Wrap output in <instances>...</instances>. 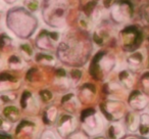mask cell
I'll return each mask as SVG.
<instances>
[{"label": "cell", "instance_id": "cell-1", "mask_svg": "<svg viewBox=\"0 0 149 139\" xmlns=\"http://www.w3.org/2000/svg\"><path fill=\"white\" fill-rule=\"evenodd\" d=\"M82 127L88 135L94 136V135L100 134L104 130L105 121H104L103 117L98 112L90 114L84 119Z\"/></svg>", "mask_w": 149, "mask_h": 139}, {"label": "cell", "instance_id": "cell-2", "mask_svg": "<svg viewBox=\"0 0 149 139\" xmlns=\"http://www.w3.org/2000/svg\"><path fill=\"white\" fill-rule=\"evenodd\" d=\"M57 132L62 138H68L77 127V120L72 115H63L57 122Z\"/></svg>", "mask_w": 149, "mask_h": 139}, {"label": "cell", "instance_id": "cell-3", "mask_svg": "<svg viewBox=\"0 0 149 139\" xmlns=\"http://www.w3.org/2000/svg\"><path fill=\"white\" fill-rule=\"evenodd\" d=\"M106 112L109 114L110 118L118 120L123 116V105L118 102H109L106 104Z\"/></svg>", "mask_w": 149, "mask_h": 139}, {"label": "cell", "instance_id": "cell-4", "mask_svg": "<svg viewBox=\"0 0 149 139\" xmlns=\"http://www.w3.org/2000/svg\"><path fill=\"white\" fill-rule=\"evenodd\" d=\"M147 103H148V99L141 93H136L130 99L131 106L135 110H143L146 108Z\"/></svg>", "mask_w": 149, "mask_h": 139}, {"label": "cell", "instance_id": "cell-5", "mask_svg": "<svg viewBox=\"0 0 149 139\" xmlns=\"http://www.w3.org/2000/svg\"><path fill=\"white\" fill-rule=\"evenodd\" d=\"M125 135V127L120 123H113L108 128L109 139H120Z\"/></svg>", "mask_w": 149, "mask_h": 139}, {"label": "cell", "instance_id": "cell-6", "mask_svg": "<svg viewBox=\"0 0 149 139\" xmlns=\"http://www.w3.org/2000/svg\"><path fill=\"white\" fill-rule=\"evenodd\" d=\"M139 123H140V117L134 112H129L126 118V126L129 131L135 132L139 129Z\"/></svg>", "mask_w": 149, "mask_h": 139}, {"label": "cell", "instance_id": "cell-7", "mask_svg": "<svg viewBox=\"0 0 149 139\" xmlns=\"http://www.w3.org/2000/svg\"><path fill=\"white\" fill-rule=\"evenodd\" d=\"M139 129L142 135H147L149 134V115L143 114L140 117V123H139Z\"/></svg>", "mask_w": 149, "mask_h": 139}, {"label": "cell", "instance_id": "cell-8", "mask_svg": "<svg viewBox=\"0 0 149 139\" xmlns=\"http://www.w3.org/2000/svg\"><path fill=\"white\" fill-rule=\"evenodd\" d=\"M4 116H5V118L8 119L10 122H15V121L17 120V118H19V112H17V110H15V108L10 106V108L5 110Z\"/></svg>", "mask_w": 149, "mask_h": 139}, {"label": "cell", "instance_id": "cell-9", "mask_svg": "<svg viewBox=\"0 0 149 139\" xmlns=\"http://www.w3.org/2000/svg\"><path fill=\"white\" fill-rule=\"evenodd\" d=\"M56 118H57V110L55 108H53V106L48 108L45 115L46 122L49 123V124H52V123H54L56 121Z\"/></svg>", "mask_w": 149, "mask_h": 139}, {"label": "cell", "instance_id": "cell-10", "mask_svg": "<svg viewBox=\"0 0 149 139\" xmlns=\"http://www.w3.org/2000/svg\"><path fill=\"white\" fill-rule=\"evenodd\" d=\"M13 122L6 119L5 117H0V130H3V131H10L11 127H13Z\"/></svg>", "mask_w": 149, "mask_h": 139}, {"label": "cell", "instance_id": "cell-11", "mask_svg": "<svg viewBox=\"0 0 149 139\" xmlns=\"http://www.w3.org/2000/svg\"><path fill=\"white\" fill-rule=\"evenodd\" d=\"M39 139H57V137H56L55 133H54L53 131L47 129V130L42 132V134Z\"/></svg>", "mask_w": 149, "mask_h": 139}, {"label": "cell", "instance_id": "cell-12", "mask_svg": "<svg viewBox=\"0 0 149 139\" xmlns=\"http://www.w3.org/2000/svg\"><path fill=\"white\" fill-rule=\"evenodd\" d=\"M68 139H89V138H88L87 135L79 132V133H76V134H74V135H70Z\"/></svg>", "mask_w": 149, "mask_h": 139}, {"label": "cell", "instance_id": "cell-13", "mask_svg": "<svg viewBox=\"0 0 149 139\" xmlns=\"http://www.w3.org/2000/svg\"><path fill=\"white\" fill-rule=\"evenodd\" d=\"M95 139H104L103 137H97V138H95Z\"/></svg>", "mask_w": 149, "mask_h": 139}]
</instances>
